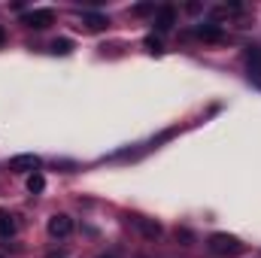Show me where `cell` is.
Listing matches in <instances>:
<instances>
[{
    "instance_id": "cell-1",
    "label": "cell",
    "mask_w": 261,
    "mask_h": 258,
    "mask_svg": "<svg viewBox=\"0 0 261 258\" xmlns=\"http://www.w3.org/2000/svg\"><path fill=\"white\" fill-rule=\"evenodd\" d=\"M206 246H210L213 255H219V258H231L243 249V243H240L234 234H213V237L206 240Z\"/></svg>"
},
{
    "instance_id": "cell-2",
    "label": "cell",
    "mask_w": 261,
    "mask_h": 258,
    "mask_svg": "<svg viewBox=\"0 0 261 258\" xmlns=\"http://www.w3.org/2000/svg\"><path fill=\"white\" fill-rule=\"evenodd\" d=\"M21 24H28V28H34V31H43V28L55 24V12H52V9H31V12L21 15Z\"/></svg>"
},
{
    "instance_id": "cell-3",
    "label": "cell",
    "mask_w": 261,
    "mask_h": 258,
    "mask_svg": "<svg viewBox=\"0 0 261 258\" xmlns=\"http://www.w3.org/2000/svg\"><path fill=\"white\" fill-rule=\"evenodd\" d=\"M40 167H43V161L37 155H15L9 161V170H15V173H40Z\"/></svg>"
},
{
    "instance_id": "cell-4",
    "label": "cell",
    "mask_w": 261,
    "mask_h": 258,
    "mask_svg": "<svg viewBox=\"0 0 261 258\" xmlns=\"http://www.w3.org/2000/svg\"><path fill=\"white\" fill-rule=\"evenodd\" d=\"M49 234H52V237H70V234H73V219L64 216V213L52 216V219H49Z\"/></svg>"
},
{
    "instance_id": "cell-5",
    "label": "cell",
    "mask_w": 261,
    "mask_h": 258,
    "mask_svg": "<svg viewBox=\"0 0 261 258\" xmlns=\"http://www.w3.org/2000/svg\"><path fill=\"white\" fill-rule=\"evenodd\" d=\"M173 24H176V9H173V6H158V9H155V31L164 34V31H170Z\"/></svg>"
},
{
    "instance_id": "cell-6",
    "label": "cell",
    "mask_w": 261,
    "mask_h": 258,
    "mask_svg": "<svg viewBox=\"0 0 261 258\" xmlns=\"http://www.w3.org/2000/svg\"><path fill=\"white\" fill-rule=\"evenodd\" d=\"M195 34L200 40H210V43H219V40H225V31L219 28V24H197Z\"/></svg>"
},
{
    "instance_id": "cell-7",
    "label": "cell",
    "mask_w": 261,
    "mask_h": 258,
    "mask_svg": "<svg viewBox=\"0 0 261 258\" xmlns=\"http://www.w3.org/2000/svg\"><path fill=\"white\" fill-rule=\"evenodd\" d=\"M246 64H249V73L255 79H261V49L258 46H249L246 49Z\"/></svg>"
},
{
    "instance_id": "cell-8",
    "label": "cell",
    "mask_w": 261,
    "mask_h": 258,
    "mask_svg": "<svg viewBox=\"0 0 261 258\" xmlns=\"http://www.w3.org/2000/svg\"><path fill=\"white\" fill-rule=\"evenodd\" d=\"M134 225L143 231V237H149V240H155L158 234H161V225L158 222H152V219H134Z\"/></svg>"
},
{
    "instance_id": "cell-9",
    "label": "cell",
    "mask_w": 261,
    "mask_h": 258,
    "mask_svg": "<svg viewBox=\"0 0 261 258\" xmlns=\"http://www.w3.org/2000/svg\"><path fill=\"white\" fill-rule=\"evenodd\" d=\"M82 21L91 31H103L107 28V15H100V12H82Z\"/></svg>"
},
{
    "instance_id": "cell-10",
    "label": "cell",
    "mask_w": 261,
    "mask_h": 258,
    "mask_svg": "<svg viewBox=\"0 0 261 258\" xmlns=\"http://www.w3.org/2000/svg\"><path fill=\"white\" fill-rule=\"evenodd\" d=\"M15 234V222H12V216L9 213H0V240H9Z\"/></svg>"
},
{
    "instance_id": "cell-11",
    "label": "cell",
    "mask_w": 261,
    "mask_h": 258,
    "mask_svg": "<svg viewBox=\"0 0 261 258\" xmlns=\"http://www.w3.org/2000/svg\"><path fill=\"white\" fill-rule=\"evenodd\" d=\"M43 189H46V176H43V173H31V176H28V192L40 194Z\"/></svg>"
},
{
    "instance_id": "cell-12",
    "label": "cell",
    "mask_w": 261,
    "mask_h": 258,
    "mask_svg": "<svg viewBox=\"0 0 261 258\" xmlns=\"http://www.w3.org/2000/svg\"><path fill=\"white\" fill-rule=\"evenodd\" d=\"M49 49H52V55H70V52H73V43L61 37V40H55V43H52Z\"/></svg>"
},
{
    "instance_id": "cell-13",
    "label": "cell",
    "mask_w": 261,
    "mask_h": 258,
    "mask_svg": "<svg viewBox=\"0 0 261 258\" xmlns=\"http://www.w3.org/2000/svg\"><path fill=\"white\" fill-rule=\"evenodd\" d=\"M146 49H149L152 55H161V52H164V49H161V40H158V37H146Z\"/></svg>"
},
{
    "instance_id": "cell-14",
    "label": "cell",
    "mask_w": 261,
    "mask_h": 258,
    "mask_svg": "<svg viewBox=\"0 0 261 258\" xmlns=\"http://www.w3.org/2000/svg\"><path fill=\"white\" fill-rule=\"evenodd\" d=\"M134 12H137V15H149V12L155 15V6H152V3H137V6H134Z\"/></svg>"
},
{
    "instance_id": "cell-15",
    "label": "cell",
    "mask_w": 261,
    "mask_h": 258,
    "mask_svg": "<svg viewBox=\"0 0 261 258\" xmlns=\"http://www.w3.org/2000/svg\"><path fill=\"white\" fill-rule=\"evenodd\" d=\"M176 240H182V243L189 246V243H192L195 237H192V231H189V228H176Z\"/></svg>"
},
{
    "instance_id": "cell-16",
    "label": "cell",
    "mask_w": 261,
    "mask_h": 258,
    "mask_svg": "<svg viewBox=\"0 0 261 258\" xmlns=\"http://www.w3.org/2000/svg\"><path fill=\"white\" fill-rule=\"evenodd\" d=\"M3 43H6V31L0 28V46H3Z\"/></svg>"
},
{
    "instance_id": "cell-17",
    "label": "cell",
    "mask_w": 261,
    "mask_h": 258,
    "mask_svg": "<svg viewBox=\"0 0 261 258\" xmlns=\"http://www.w3.org/2000/svg\"><path fill=\"white\" fill-rule=\"evenodd\" d=\"M46 258H64V255H61V252H49Z\"/></svg>"
},
{
    "instance_id": "cell-18",
    "label": "cell",
    "mask_w": 261,
    "mask_h": 258,
    "mask_svg": "<svg viewBox=\"0 0 261 258\" xmlns=\"http://www.w3.org/2000/svg\"><path fill=\"white\" fill-rule=\"evenodd\" d=\"M100 258H110V255H100Z\"/></svg>"
},
{
    "instance_id": "cell-19",
    "label": "cell",
    "mask_w": 261,
    "mask_h": 258,
    "mask_svg": "<svg viewBox=\"0 0 261 258\" xmlns=\"http://www.w3.org/2000/svg\"><path fill=\"white\" fill-rule=\"evenodd\" d=\"M0 258H3V255H0Z\"/></svg>"
}]
</instances>
